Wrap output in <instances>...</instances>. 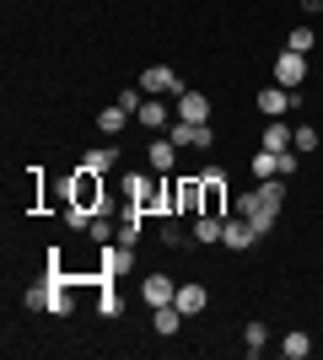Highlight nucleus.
Returning a JSON list of instances; mask_svg holds the SVG:
<instances>
[{
	"instance_id": "obj_2",
	"label": "nucleus",
	"mask_w": 323,
	"mask_h": 360,
	"mask_svg": "<svg viewBox=\"0 0 323 360\" xmlns=\"http://www.w3.org/2000/svg\"><path fill=\"white\" fill-rule=\"evenodd\" d=\"M205 210V178L200 172H172L167 194H162V215H200Z\"/></svg>"
},
{
	"instance_id": "obj_18",
	"label": "nucleus",
	"mask_w": 323,
	"mask_h": 360,
	"mask_svg": "<svg viewBox=\"0 0 323 360\" xmlns=\"http://www.w3.org/2000/svg\"><path fill=\"white\" fill-rule=\"evenodd\" d=\"M81 167H87V172H113V167H119V150H113V146H97V150L81 156Z\"/></svg>"
},
{
	"instance_id": "obj_11",
	"label": "nucleus",
	"mask_w": 323,
	"mask_h": 360,
	"mask_svg": "<svg viewBox=\"0 0 323 360\" xmlns=\"http://www.w3.org/2000/svg\"><path fill=\"white\" fill-rule=\"evenodd\" d=\"M178 119L184 124H210V97L194 91V86H184L178 91Z\"/></svg>"
},
{
	"instance_id": "obj_17",
	"label": "nucleus",
	"mask_w": 323,
	"mask_h": 360,
	"mask_svg": "<svg viewBox=\"0 0 323 360\" xmlns=\"http://www.w3.org/2000/svg\"><path fill=\"white\" fill-rule=\"evenodd\" d=\"M280 355H286V360H308V355H312V333L291 328L286 339H280Z\"/></svg>"
},
{
	"instance_id": "obj_12",
	"label": "nucleus",
	"mask_w": 323,
	"mask_h": 360,
	"mask_svg": "<svg viewBox=\"0 0 323 360\" xmlns=\"http://www.w3.org/2000/svg\"><path fill=\"white\" fill-rule=\"evenodd\" d=\"M172 307H178V312H184V317H200L205 307H210V290H205L200 280H189V285H178V296H172Z\"/></svg>"
},
{
	"instance_id": "obj_27",
	"label": "nucleus",
	"mask_w": 323,
	"mask_h": 360,
	"mask_svg": "<svg viewBox=\"0 0 323 360\" xmlns=\"http://www.w3.org/2000/svg\"><path fill=\"white\" fill-rule=\"evenodd\" d=\"M87 237H92L97 248H103V242H113V237H119V231H113V221H103V215H97V221L87 226Z\"/></svg>"
},
{
	"instance_id": "obj_8",
	"label": "nucleus",
	"mask_w": 323,
	"mask_h": 360,
	"mask_svg": "<svg viewBox=\"0 0 323 360\" xmlns=\"http://www.w3.org/2000/svg\"><path fill=\"white\" fill-rule=\"evenodd\" d=\"M253 103H259V113H264V119H280V113H291V108L302 103V91H286V86H264L259 97H253Z\"/></svg>"
},
{
	"instance_id": "obj_3",
	"label": "nucleus",
	"mask_w": 323,
	"mask_h": 360,
	"mask_svg": "<svg viewBox=\"0 0 323 360\" xmlns=\"http://www.w3.org/2000/svg\"><path fill=\"white\" fill-rule=\"evenodd\" d=\"M308 54H296V49H280L275 54V86H286V91H296V86H308Z\"/></svg>"
},
{
	"instance_id": "obj_26",
	"label": "nucleus",
	"mask_w": 323,
	"mask_h": 360,
	"mask_svg": "<svg viewBox=\"0 0 323 360\" xmlns=\"http://www.w3.org/2000/svg\"><path fill=\"white\" fill-rule=\"evenodd\" d=\"M253 178H280V172H275V150H259V156H253Z\"/></svg>"
},
{
	"instance_id": "obj_10",
	"label": "nucleus",
	"mask_w": 323,
	"mask_h": 360,
	"mask_svg": "<svg viewBox=\"0 0 323 360\" xmlns=\"http://www.w3.org/2000/svg\"><path fill=\"white\" fill-rule=\"evenodd\" d=\"M146 167H151L156 178H172V172H178V146H172L167 135L151 140V146H146Z\"/></svg>"
},
{
	"instance_id": "obj_9",
	"label": "nucleus",
	"mask_w": 323,
	"mask_h": 360,
	"mask_svg": "<svg viewBox=\"0 0 323 360\" xmlns=\"http://www.w3.org/2000/svg\"><path fill=\"white\" fill-rule=\"evenodd\" d=\"M259 242V231L248 226V215H227V226H221V248H232V253H248Z\"/></svg>"
},
{
	"instance_id": "obj_23",
	"label": "nucleus",
	"mask_w": 323,
	"mask_h": 360,
	"mask_svg": "<svg viewBox=\"0 0 323 360\" xmlns=\"http://www.w3.org/2000/svg\"><path fill=\"white\" fill-rule=\"evenodd\" d=\"M264 345H270V328H264L259 317H253V323L243 328V349H248V355H264Z\"/></svg>"
},
{
	"instance_id": "obj_13",
	"label": "nucleus",
	"mask_w": 323,
	"mask_h": 360,
	"mask_svg": "<svg viewBox=\"0 0 323 360\" xmlns=\"http://www.w3.org/2000/svg\"><path fill=\"white\" fill-rule=\"evenodd\" d=\"M172 296H178V285H172L167 274H146V280H140V301H146V307H167Z\"/></svg>"
},
{
	"instance_id": "obj_4",
	"label": "nucleus",
	"mask_w": 323,
	"mask_h": 360,
	"mask_svg": "<svg viewBox=\"0 0 323 360\" xmlns=\"http://www.w3.org/2000/svg\"><path fill=\"white\" fill-rule=\"evenodd\" d=\"M135 269V248H124V242H103L97 248V274L103 280H119V274Z\"/></svg>"
},
{
	"instance_id": "obj_16",
	"label": "nucleus",
	"mask_w": 323,
	"mask_h": 360,
	"mask_svg": "<svg viewBox=\"0 0 323 360\" xmlns=\"http://www.w3.org/2000/svg\"><path fill=\"white\" fill-rule=\"evenodd\" d=\"M135 124H140V129H167V108H162V97H146L140 113H135Z\"/></svg>"
},
{
	"instance_id": "obj_5",
	"label": "nucleus",
	"mask_w": 323,
	"mask_h": 360,
	"mask_svg": "<svg viewBox=\"0 0 323 360\" xmlns=\"http://www.w3.org/2000/svg\"><path fill=\"white\" fill-rule=\"evenodd\" d=\"M140 91H146V97H178V91H184V81H178V70H172V65H151V70H140Z\"/></svg>"
},
{
	"instance_id": "obj_19",
	"label": "nucleus",
	"mask_w": 323,
	"mask_h": 360,
	"mask_svg": "<svg viewBox=\"0 0 323 360\" xmlns=\"http://www.w3.org/2000/svg\"><path fill=\"white\" fill-rule=\"evenodd\" d=\"M318 146H323V135L312 129V124H296V129H291V150H296V156H312Z\"/></svg>"
},
{
	"instance_id": "obj_15",
	"label": "nucleus",
	"mask_w": 323,
	"mask_h": 360,
	"mask_svg": "<svg viewBox=\"0 0 323 360\" xmlns=\"http://www.w3.org/2000/svg\"><path fill=\"white\" fill-rule=\"evenodd\" d=\"M221 215H194V226H189V231H194V242H200V248H215V242H221Z\"/></svg>"
},
{
	"instance_id": "obj_29",
	"label": "nucleus",
	"mask_w": 323,
	"mask_h": 360,
	"mask_svg": "<svg viewBox=\"0 0 323 360\" xmlns=\"http://www.w3.org/2000/svg\"><path fill=\"white\" fill-rule=\"evenodd\" d=\"M162 242H167V248H178V242H184V226H178V221H162Z\"/></svg>"
},
{
	"instance_id": "obj_1",
	"label": "nucleus",
	"mask_w": 323,
	"mask_h": 360,
	"mask_svg": "<svg viewBox=\"0 0 323 360\" xmlns=\"http://www.w3.org/2000/svg\"><path fill=\"white\" fill-rule=\"evenodd\" d=\"M103 205H108L103 172L76 167V172H70V183H65V221H70V226H92V215H103Z\"/></svg>"
},
{
	"instance_id": "obj_25",
	"label": "nucleus",
	"mask_w": 323,
	"mask_h": 360,
	"mask_svg": "<svg viewBox=\"0 0 323 360\" xmlns=\"http://www.w3.org/2000/svg\"><path fill=\"white\" fill-rule=\"evenodd\" d=\"M312 44H318L312 27H291V32H286V49H296V54H312Z\"/></svg>"
},
{
	"instance_id": "obj_14",
	"label": "nucleus",
	"mask_w": 323,
	"mask_h": 360,
	"mask_svg": "<svg viewBox=\"0 0 323 360\" xmlns=\"http://www.w3.org/2000/svg\"><path fill=\"white\" fill-rule=\"evenodd\" d=\"M151 328L162 333V339H172V333L184 328V312H178L172 301H167V307H151Z\"/></svg>"
},
{
	"instance_id": "obj_24",
	"label": "nucleus",
	"mask_w": 323,
	"mask_h": 360,
	"mask_svg": "<svg viewBox=\"0 0 323 360\" xmlns=\"http://www.w3.org/2000/svg\"><path fill=\"white\" fill-rule=\"evenodd\" d=\"M113 103H119L124 113L135 119V113H140V103H146V91H140V86H119V97H113Z\"/></svg>"
},
{
	"instance_id": "obj_22",
	"label": "nucleus",
	"mask_w": 323,
	"mask_h": 360,
	"mask_svg": "<svg viewBox=\"0 0 323 360\" xmlns=\"http://www.w3.org/2000/svg\"><path fill=\"white\" fill-rule=\"evenodd\" d=\"M264 150H291V124L270 119V129H264Z\"/></svg>"
},
{
	"instance_id": "obj_7",
	"label": "nucleus",
	"mask_w": 323,
	"mask_h": 360,
	"mask_svg": "<svg viewBox=\"0 0 323 360\" xmlns=\"http://www.w3.org/2000/svg\"><path fill=\"white\" fill-rule=\"evenodd\" d=\"M167 140H172V146H178V150H210L215 146V129H210V124H184V119H178V124H172V129H167Z\"/></svg>"
},
{
	"instance_id": "obj_6",
	"label": "nucleus",
	"mask_w": 323,
	"mask_h": 360,
	"mask_svg": "<svg viewBox=\"0 0 323 360\" xmlns=\"http://www.w3.org/2000/svg\"><path fill=\"white\" fill-rule=\"evenodd\" d=\"M124 199H129V205H140L146 215H162V199H156V183L146 178V172H129V178H124Z\"/></svg>"
},
{
	"instance_id": "obj_21",
	"label": "nucleus",
	"mask_w": 323,
	"mask_h": 360,
	"mask_svg": "<svg viewBox=\"0 0 323 360\" xmlns=\"http://www.w3.org/2000/svg\"><path fill=\"white\" fill-rule=\"evenodd\" d=\"M49 301H54V285H49V274H44V280L22 296V307H27V312H49Z\"/></svg>"
},
{
	"instance_id": "obj_20",
	"label": "nucleus",
	"mask_w": 323,
	"mask_h": 360,
	"mask_svg": "<svg viewBox=\"0 0 323 360\" xmlns=\"http://www.w3.org/2000/svg\"><path fill=\"white\" fill-rule=\"evenodd\" d=\"M97 129H103V135H124V129H129V113H124L119 103L103 108V113H97Z\"/></svg>"
},
{
	"instance_id": "obj_28",
	"label": "nucleus",
	"mask_w": 323,
	"mask_h": 360,
	"mask_svg": "<svg viewBox=\"0 0 323 360\" xmlns=\"http://www.w3.org/2000/svg\"><path fill=\"white\" fill-rule=\"evenodd\" d=\"M296 167H302V156H296V150H275V172H280V178H291Z\"/></svg>"
}]
</instances>
